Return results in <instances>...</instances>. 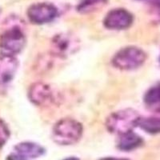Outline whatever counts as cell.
<instances>
[{
  "label": "cell",
  "mask_w": 160,
  "mask_h": 160,
  "mask_svg": "<svg viewBox=\"0 0 160 160\" xmlns=\"http://www.w3.org/2000/svg\"><path fill=\"white\" fill-rule=\"evenodd\" d=\"M146 59L147 54L141 48L129 46L120 49L114 55L112 64L118 69L131 71L141 67Z\"/></svg>",
  "instance_id": "cell-3"
},
{
  "label": "cell",
  "mask_w": 160,
  "mask_h": 160,
  "mask_svg": "<svg viewBox=\"0 0 160 160\" xmlns=\"http://www.w3.org/2000/svg\"><path fill=\"white\" fill-rule=\"evenodd\" d=\"M152 10L155 15L160 18V0H154L152 4Z\"/></svg>",
  "instance_id": "cell-16"
},
{
  "label": "cell",
  "mask_w": 160,
  "mask_h": 160,
  "mask_svg": "<svg viewBox=\"0 0 160 160\" xmlns=\"http://www.w3.org/2000/svg\"><path fill=\"white\" fill-rule=\"evenodd\" d=\"M159 62H160V58H159Z\"/></svg>",
  "instance_id": "cell-19"
},
{
  "label": "cell",
  "mask_w": 160,
  "mask_h": 160,
  "mask_svg": "<svg viewBox=\"0 0 160 160\" xmlns=\"http://www.w3.org/2000/svg\"><path fill=\"white\" fill-rule=\"evenodd\" d=\"M82 132L83 128L78 121L74 118H62L53 128L52 138L58 145H73L79 141Z\"/></svg>",
  "instance_id": "cell-1"
},
{
  "label": "cell",
  "mask_w": 160,
  "mask_h": 160,
  "mask_svg": "<svg viewBox=\"0 0 160 160\" xmlns=\"http://www.w3.org/2000/svg\"><path fill=\"white\" fill-rule=\"evenodd\" d=\"M18 68V62L15 56L0 54V83L11 82Z\"/></svg>",
  "instance_id": "cell-10"
},
{
  "label": "cell",
  "mask_w": 160,
  "mask_h": 160,
  "mask_svg": "<svg viewBox=\"0 0 160 160\" xmlns=\"http://www.w3.org/2000/svg\"><path fill=\"white\" fill-rule=\"evenodd\" d=\"M143 140L139 135L133 131H130L124 135H119L117 147L122 151H131L139 148Z\"/></svg>",
  "instance_id": "cell-11"
},
{
  "label": "cell",
  "mask_w": 160,
  "mask_h": 160,
  "mask_svg": "<svg viewBox=\"0 0 160 160\" xmlns=\"http://www.w3.org/2000/svg\"><path fill=\"white\" fill-rule=\"evenodd\" d=\"M62 160H79V158H76V157H69V158H64Z\"/></svg>",
  "instance_id": "cell-18"
},
{
  "label": "cell",
  "mask_w": 160,
  "mask_h": 160,
  "mask_svg": "<svg viewBox=\"0 0 160 160\" xmlns=\"http://www.w3.org/2000/svg\"><path fill=\"white\" fill-rule=\"evenodd\" d=\"M137 127L149 134H158L160 133V118L158 117H140Z\"/></svg>",
  "instance_id": "cell-12"
},
{
  "label": "cell",
  "mask_w": 160,
  "mask_h": 160,
  "mask_svg": "<svg viewBox=\"0 0 160 160\" xmlns=\"http://www.w3.org/2000/svg\"><path fill=\"white\" fill-rule=\"evenodd\" d=\"M29 99L37 106H45L54 99V92L48 84L35 82L30 87L28 91Z\"/></svg>",
  "instance_id": "cell-9"
},
{
  "label": "cell",
  "mask_w": 160,
  "mask_h": 160,
  "mask_svg": "<svg viewBox=\"0 0 160 160\" xmlns=\"http://www.w3.org/2000/svg\"><path fill=\"white\" fill-rule=\"evenodd\" d=\"M144 101L151 108L160 110V84L151 88L146 93Z\"/></svg>",
  "instance_id": "cell-13"
},
{
  "label": "cell",
  "mask_w": 160,
  "mask_h": 160,
  "mask_svg": "<svg viewBox=\"0 0 160 160\" xmlns=\"http://www.w3.org/2000/svg\"><path fill=\"white\" fill-rule=\"evenodd\" d=\"M10 137V131L8 126L2 119H0V148L8 142Z\"/></svg>",
  "instance_id": "cell-15"
},
{
  "label": "cell",
  "mask_w": 160,
  "mask_h": 160,
  "mask_svg": "<svg viewBox=\"0 0 160 160\" xmlns=\"http://www.w3.org/2000/svg\"><path fill=\"white\" fill-rule=\"evenodd\" d=\"M52 50L58 56L66 57L73 54L78 48V41L68 34H59L52 39Z\"/></svg>",
  "instance_id": "cell-8"
},
{
  "label": "cell",
  "mask_w": 160,
  "mask_h": 160,
  "mask_svg": "<svg viewBox=\"0 0 160 160\" xmlns=\"http://www.w3.org/2000/svg\"><path fill=\"white\" fill-rule=\"evenodd\" d=\"M108 0H82L77 7L78 12L82 14L92 12L107 3Z\"/></svg>",
  "instance_id": "cell-14"
},
{
  "label": "cell",
  "mask_w": 160,
  "mask_h": 160,
  "mask_svg": "<svg viewBox=\"0 0 160 160\" xmlns=\"http://www.w3.org/2000/svg\"><path fill=\"white\" fill-rule=\"evenodd\" d=\"M45 153V149L39 144L31 142H20L15 146L8 160H34Z\"/></svg>",
  "instance_id": "cell-6"
},
{
  "label": "cell",
  "mask_w": 160,
  "mask_h": 160,
  "mask_svg": "<svg viewBox=\"0 0 160 160\" xmlns=\"http://www.w3.org/2000/svg\"><path fill=\"white\" fill-rule=\"evenodd\" d=\"M25 44V35L18 26L8 28L0 35L1 54L15 56L23 49Z\"/></svg>",
  "instance_id": "cell-4"
},
{
  "label": "cell",
  "mask_w": 160,
  "mask_h": 160,
  "mask_svg": "<svg viewBox=\"0 0 160 160\" xmlns=\"http://www.w3.org/2000/svg\"><path fill=\"white\" fill-rule=\"evenodd\" d=\"M28 17L32 23L37 25L48 23L58 15V9L49 2L32 4L28 10Z\"/></svg>",
  "instance_id": "cell-5"
},
{
  "label": "cell",
  "mask_w": 160,
  "mask_h": 160,
  "mask_svg": "<svg viewBox=\"0 0 160 160\" xmlns=\"http://www.w3.org/2000/svg\"><path fill=\"white\" fill-rule=\"evenodd\" d=\"M99 160H130L128 158H115V157H105V158H100Z\"/></svg>",
  "instance_id": "cell-17"
},
{
  "label": "cell",
  "mask_w": 160,
  "mask_h": 160,
  "mask_svg": "<svg viewBox=\"0 0 160 160\" xmlns=\"http://www.w3.org/2000/svg\"><path fill=\"white\" fill-rule=\"evenodd\" d=\"M134 17L126 9H113L108 13L103 20V25L110 30H125L130 28Z\"/></svg>",
  "instance_id": "cell-7"
},
{
  "label": "cell",
  "mask_w": 160,
  "mask_h": 160,
  "mask_svg": "<svg viewBox=\"0 0 160 160\" xmlns=\"http://www.w3.org/2000/svg\"><path fill=\"white\" fill-rule=\"evenodd\" d=\"M140 116L135 110L122 109L111 113L106 120V128L112 134L122 135L133 131Z\"/></svg>",
  "instance_id": "cell-2"
}]
</instances>
